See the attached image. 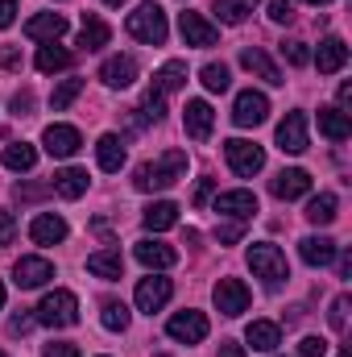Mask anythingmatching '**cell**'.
I'll return each instance as SVG.
<instances>
[{
  "instance_id": "1",
  "label": "cell",
  "mask_w": 352,
  "mask_h": 357,
  "mask_svg": "<svg viewBox=\"0 0 352 357\" xmlns=\"http://www.w3.org/2000/svg\"><path fill=\"white\" fill-rule=\"evenodd\" d=\"M182 175H186V150H166L158 162H141V167H137L133 187H137V191H166V187H175Z\"/></svg>"
},
{
  "instance_id": "2",
  "label": "cell",
  "mask_w": 352,
  "mask_h": 357,
  "mask_svg": "<svg viewBox=\"0 0 352 357\" xmlns=\"http://www.w3.org/2000/svg\"><path fill=\"white\" fill-rule=\"evenodd\" d=\"M129 33L137 38V42H145V46H162L166 42V33H170V25H166V13H162V4H137L133 13H129Z\"/></svg>"
},
{
  "instance_id": "3",
  "label": "cell",
  "mask_w": 352,
  "mask_h": 357,
  "mask_svg": "<svg viewBox=\"0 0 352 357\" xmlns=\"http://www.w3.org/2000/svg\"><path fill=\"white\" fill-rule=\"evenodd\" d=\"M38 320L50 328H71V324H79V299L71 291H50L38 303Z\"/></svg>"
},
{
  "instance_id": "4",
  "label": "cell",
  "mask_w": 352,
  "mask_h": 357,
  "mask_svg": "<svg viewBox=\"0 0 352 357\" xmlns=\"http://www.w3.org/2000/svg\"><path fill=\"white\" fill-rule=\"evenodd\" d=\"M249 266H253V274H257V278H265L269 287H278L282 278H290L286 254H282L278 245H269V241H262V245H253V250H249Z\"/></svg>"
},
{
  "instance_id": "5",
  "label": "cell",
  "mask_w": 352,
  "mask_h": 357,
  "mask_svg": "<svg viewBox=\"0 0 352 357\" xmlns=\"http://www.w3.org/2000/svg\"><path fill=\"white\" fill-rule=\"evenodd\" d=\"M224 158H228V167H232L241 178H253L265 167V150L257 146V142H245V137L224 142Z\"/></svg>"
},
{
  "instance_id": "6",
  "label": "cell",
  "mask_w": 352,
  "mask_h": 357,
  "mask_svg": "<svg viewBox=\"0 0 352 357\" xmlns=\"http://www.w3.org/2000/svg\"><path fill=\"white\" fill-rule=\"evenodd\" d=\"M170 295H175V287H170V278H162V274H150V278H141L137 282V312H145V316H154V312H162L166 303H170Z\"/></svg>"
},
{
  "instance_id": "7",
  "label": "cell",
  "mask_w": 352,
  "mask_h": 357,
  "mask_svg": "<svg viewBox=\"0 0 352 357\" xmlns=\"http://www.w3.org/2000/svg\"><path fill=\"white\" fill-rule=\"evenodd\" d=\"M178 33H182L186 46H199V50L220 42V29H216L203 13H182V17H178Z\"/></svg>"
},
{
  "instance_id": "8",
  "label": "cell",
  "mask_w": 352,
  "mask_h": 357,
  "mask_svg": "<svg viewBox=\"0 0 352 357\" xmlns=\"http://www.w3.org/2000/svg\"><path fill=\"white\" fill-rule=\"evenodd\" d=\"M211 299H216V307H220L224 316H241V312H249V287H245L241 278H220L216 291H211Z\"/></svg>"
},
{
  "instance_id": "9",
  "label": "cell",
  "mask_w": 352,
  "mask_h": 357,
  "mask_svg": "<svg viewBox=\"0 0 352 357\" xmlns=\"http://www.w3.org/2000/svg\"><path fill=\"white\" fill-rule=\"evenodd\" d=\"M265 116H269V100H265L262 91H241L237 96V104H232V121L241 125V129H257Z\"/></svg>"
},
{
  "instance_id": "10",
  "label": "cell",
  "mask_w": 352,
  "mask_h": 357,
  "mask_svg": "<svg viewBox=\"0 0 352 357\" xmlns=\"http://www.w3.org/2000/svg\"><path fill=\"white\" fill-rule=\"evenodd\" d=\"M42 146H46L50 158H75L79 146H83V137H79V129H71V125H50V129L42 133Z\"/></svg>"
},
{
  "instance_id": "11",
  "label": "cell",
  "mask_w": 352,
  "mask_h": 357,
  "mask_svg": "<svg viewBox=\"0 0 352 357\" xmlns=\"http://www.w3.org/2000/svg\"><path fill=\"white\" fill-rule=\"evenodd\" d=\"M166 333L175 337L178 345H199L207 337V316L203 312H178V316H170Z\"/></svg>"
},
{
  "instance_id": "12",
  "label": "cell",
  "mask_w": 352,
  "mask_h": 357,
  "mask_svg": "<svg viewBox=\"0 0 352 357\" xmlns=\"http://www.w3.org/2000/svg\"><path fill=\"white\" fill-rule=\"evenodd\" d=\"M211 121H216V112H211L207 100H186L182 125H186V137H191V142H207V137H211Z\"/></svg>"
},
{
  "instance_id": "13",
  "label": "cell",
  "mask_w": 352,
  "mask_h": 357,
  "mask_svg": "<svg viewBox=\"0 0 352 357\" xmlns=\"http://www.w3.org/2000/svg\"><path fill=\"white\" fill-rule=\"evenodd\" d=\"M311 142H307V116L303 112H286V121L278 125V150L282 154H303Z\"/></svg>"
},
{
  "instance_id": "14",
  "label": "cell",
  "mask_w": 352,
  "mask_h": 357,
  "mask_svg": "<svg viewBox=\"0 0 352 357\" xmlns=\"http://www.w3.org/2000/svg\"><path fill=\"white\" fill-rule=\"evenodd\" d=\"M137 262L145 270H170L178 262V250L175 245H166V241H154V237H145V241H137Z\"/></svg>"
},
{
  "instance_id": "15",
  "label": "cell",
  "mask_w": 352,
  "mask_h": 357,
  "mask_svg": "<svg viewBox=\"0 0 352 357\" xmlns=\"http://www.w3.org/2000/svg\"><path fill=\"white\" fill-rule=\"evenodd\" d=\"M67 33V17L63 13H38L25 21V38L29 42H58Z\"/></svg>"
},
{
  "instance_id": "16",
  "label": "cell",
  "mask_w": 352,
  "mask_h": 357,
  "mask_svg": "<svg viewBox=\"0 0 352 357\" xmlns=\"http://www.w3.org/2000/svg\"><path fill=\"white\" fill-rule=\"evenodd\" d=\"M50 278H54V266H50L46 258H21V262L13 266V282H17V287H25V291L46 287Z\"/></svg>"
},
{
  "instance_id": "17",
  "label": "cell",
  "mask_w": 352,
  "mask_h": 357,
  "mask_svg": "<svg viewBox=\"0 0 352 357\" xmlns=\"http://www.w3.org/2000/svg\"><path fill=\"white\" fill-rule=\"evenodd\" d=\"M216 212L228 220H249L257 212V195L253 191H224V195H216Z\"/></svg>"
},
{
  "instance_id": "18",
  "label": "cell",
  "mask_w": 352,
  "mask_h": 357,
  "mask_svg": "<svg viewBox=\"0 0 352 357\" xmlns=\"http://www.w3.org/2000/svg\"><path fill=\"white\" fill-rule=\"evenodd\" d=\"M29 241H33V245H58V241H67V220L54 216V212L33 216V225H29Z\"/></svg>"
},
{
  "instance_id": "19",
  "label": "cell",
  "mask_w": 352,
  "mask_h": 357,
  "mask_svg": "<svg viewBox=\"0 0 352 357\" xmlns=\"http://www.w3.org/2000/svg\"><path fill=\"white\" fill-rule=\"evenodd\" d=\"M99 79H104L108 88H129V84L137 79V59H133V54H112V59L99 67Z\"/></svg>"
},
{
  "instance_id": "20",
  "label": "cell",
  "mask_w": 352,
  "mask_h": 357,
  "mask_svg": "<svg viewBox=\"0 0 352 357\" xmlns=\"http://www.w3.org/2000/svg\"><path fill=\"white\" fill-rule=\"evenodd\" d=\"M344 63H349L344 38H323V42H319V54H315L319 75H336V71H344Z\"/></svg>"
},
{
  "instance_id": "21",
  "label": "cell",
  "mask_w": 352,
  "mask_h": 357,
  "mask_svg": "<svg viewBox=\"0 0 352 357\" xmlns=\"http://www.w3.org/2000/svg\"><path fill=\"white\" fill-rule=\"evenodd\" d=\"M241 67H245L249 75H257V79H265V84H273V88H278V84H286V79H282V71L273 67V59H269L265 50H257V46L241 50Z\"/></svg>"
},
{
  "instance_id": "22",
  "label": "cell",
  "mask_w": 352,
  "mask_h": 357,
  "mask_svg": "<svg viewBox=\"0 0 352 357\" xmlns=\"http://www.w3.org/2000/svg\"><path fill=\"white\" fill-rule=\"evenodd\" d=\"M269 191H273L278 199H286V204H290V199H303V195L311 191V175L298 171V167H294V171H282V175L269 183Z\"/></svg>"
},
{
  "instance_id": "23",
  "label": "cell",
  "mask_w": 352,
  "mask_h": 357,
  "mask_svg": "<svg viewBox=\"0 0 352 357\" xmlns=\"http://www.w3.org/2000/svg\"><path fill=\"white\" fill-rule=\"evenodd\" d=\"M298 254L307 266H332L336 262V241L332 237H303L298 241Z\"/></svg>"
},
{
  "instance_id": "24",
  "label": "cell",
  "mask_w": 352,
  "mask_h": 357,
  "mask_svg": "<svg viewBox=\"0 0 352 357\" xmlns=\"http://www.w3.org/2000/svg\"><path fill=\"white\" fill-rule=\"evenodd\" d=\"M245 341H249L257 354H273V349L282 345V328H278L273 320H253V324L245 328Z\"/></svg>"
},
{
  "instance_id": "25",
  "label": "cell",
  "mask_w": 352,
  "mask_h": 357,
  "mask_svg": "<svg viewBox=\"0 0 352 357\" xmlns=\"http://www.w3.org/2000/svg\"><path fill=\"white\" fill-rule=\"evenodd\" d=\"M95 158H99V171L116 175V171L125 167V142H120L116 133H104V137L95 142Z\"/></svg>"
},
{
  "instance_id": "26",
  "label": "cell",
  "mask_w": 352,
  "mask_h": 357,
  "mask_svg": "<svg viewBox=\"0 0 352 357\" xmlns=\"http://www.w3.org/2000/svg\"><path fill=\"white\" fill-rule=\"evenodd\" d=\"M88 270L95 278H104V282H116L125 274V258H120V250H99V254L88 258Z\"/></svg>"
},
{
  "instance_id": "27",
  "label": "cell",
  "mask_w": 352,
  "mask_h": 357,
  "mask_svg": "<svg viewBox=\"0 0 352 357\" xmlns=\"http://www.w3.org/2000/svg\"><path fill=\"white\" fill-rule=\"evenodd\" d=\"M145 229L150 233H166V229H175L178 225V204H170V199H158V204H150L145 208Z\"/></svg>"
},
{
  "instance_id": "28",
  "label": "cell",
  "mask_w": 352,
  "mask_h": 357,
  "mask_svg": "<svg viewBox=\"0 0 352 357\" xmlns=\"http://www.w3.org/2000/svg\"><path fill=\"white\" fill-rule=\"evenodd\" d=\"M319 133H323L328 142H349V133H352L349 112H340V108H319Z\"/></svg>"
},
{
  "instance_id": "29",
  "label": "cell",
  "mask_w": 352,
  "mask_h": 357,
  "mask_svg": "<svg viewBox=\"0 0 352 357\" xmlns=\"http://www.w3.org/2000/svg\"><path fill=\"white\" fill-rule=\"evenodd\" d=\"M63 199H79L83 191H88V171H79V167H67V171H58L54 183H50Z\"/></svg>"
},
{
  "instance_id": "30",
  "label": "cell",
  "mask_w": 352,
  "mask_h": 357,
  "mask_svg": "<svg viewBox=\"0 0 352 357\" xmlns=\"http://www.w3.org/2000/svg\"><path fill=\"white\" fill-rule=\"evenodd\" d=\"M108 38H112V29H108L95 13H88V17H83V29H79V46H83V50H104Z\"/></svg>"
},
{
  "instance_id": "31",
  "label": "cell",
  "mask_w": 352,
  "mask_h": 357,
  "mask_svg": "<svg viewBox=\"0 0 352 357\" xmlns=\"http://www.w3.org/2000/svg\"><path fill=\"white\" fill-rule=\"evenodd\" d=\"M67 67H71V50H63V46H54V42L38 50V71H42V75H54V71H67Z\"/></svg>"
},
{
  "instance_id": "32",
  "label": "cell",
  "mask_w": 352,
  "mask_h": 357,
  "mask_svg": "<svg viewBox=\"0 0 352 357\" xmlns=\"http://www.w3.org/2000/svg\"><path fill=\"white\" fill-rule=\"evenodd\" d=\"M33 162H38V150H33L29 142L4 146V167H8V171H33Z\"/></svg>"
},
{
  "instance_id": "33",
  "label": "cell",
  "mask_w": 352,
  "mask_h": 357,
  "mask_svg": "<svg viewBox=\"0 0 352 357\" xmlns=\"http://www.w3.org/2000/svg\"><path fill=\"white\" fill-rule=\"evenodd\" d=\"M257 4H262V0H216V13H220L224 25H241V21H249V13H253Z\"/></svg>"
},
{
  "instance_id": "34",
  "label": "cell",
  "mask_w": 352,
  "mask_h": 357,
  "mask_svg": "<svg viewBox=\"0 0 352 357\" xmlns=\"http://www.w3.org/2000/svg\"><path fill=\"white\" fill-rule=\"evenodd\" d=\"M336 208H340L336 195L323 191V195H315V199L307 204V220H311V225H332V220H336Z\"/></svg>"
},
{
  "instance_id": "35",
  "label": "cell",
  "mask_w": 352,
  "mask_h": 357,
  "mask_svg": "<svg viewBox=\"0 0 352 357\" xmlns=\"http://www.w3.org/2000/svg\"><path fill=\"white\" fill-rule=\"evenodd\" d=\"M154 88H158V91H178V88H186V63H182V59L166 63V67L154 75Z\"/></svg>"
},
{
  "instance_id": "36",
  "label": "cell",
  "mask_w": 352,
  "mask_h": 357,
  "mask_svg": "<svg viewBox=\"0 0 352 357\" xmlns=\"http://www.w3.org/2000/svg\"><path fill=\"white\" fill-rule=\"evenodd\" d=\"M199 79H203V88L207 91H228V84H232V75H228L224 63H207V67L199 71Z\"/></svg>"
},
{
  "instance_id": "37",
  "label": "cell",
  "mask_w": 352,
  "mask_h": 357,
  "mask_svg": "<svg viewBox=\"0 0 352 357\" xmlns=\"http://www.w3.org/2000/svg\"><path fill=\"white\" fill-rule=\"evenodd\" d=\"M83 91V79H63L58 88H54V96H50V108L54 112H63L67 104H75V96Z\"/></svg>"
},
{
  "instance_id": "38",
  "label": "cell",
  "mask_w": 352,
  "mask_h": 357,
  "mask_svg": "<svg viewBox=\"0 0 352 357\" xmlns=\"http://www.w3.org/2000/svg\"><path fill=\"white\" fill-rule=\"evenodd\" d=\"M145 121H162L166 116V91H158V88H150L145 91V100H141V108H137Z\"/></svg>"
},
{
  "instance_id": "39",
  "label": "cell",
  "mask_w": 352,
  "mask_h": 357,
  "mask_svg": "<svg viewBox=\"0 0 352 357\" xmlns=\"http://www.w3.org/2000/svg\"><path fill=\"white\" fill-rule=\"evenodd\" d=\"M99 320H104L108 333H125V328H129V307H125V303H104V316H99Z\"/></svg>"
},
{
  "instance_id": "40",
  "label": "cell",
  "mask_w": 352,
  "mask_h": 357,
  "mask_svg": "<svg viewBox=\"0 0 352 357\" xmlns=\"http://www.w3.org/2000/svg\"><path fill=\"white\" fill-rule=\"evenodd\" d=\"M282 54H286V63H290V67H307V63H311L307 42H282Z\"/></svg>"
},
{
  "instance_id": "41",
  "label": "cell",
  "mask_w": 352,
  "mask_h": 357,
  "mask_svg": "<svg viewBox=\"0 0 352 357\" xmlns=\"http://www.w3.org/2000/svg\"><path fill=\"white\" fill-rule=\"evenodd\" d=\"M216 237H220V245H237V241L245 237V220H228V225H220Z\"/></svg>"
},
{
  "instance_id": "42",
  "label": "cell",
  "mask_w": 352,
  "mask_h": 357,
  "mask_svg": "<svg viewBox=\"0 0 352 357\" xmlns=\"http://www.w3.org/2000/svg\"><path fill=\"white\" fill-rule=\"evenodd\" d=\"M328 320H332V328H336V333H344V328H349V295H340V299L332 303Z\"/></svg>"
},
{
  "instance_id": "43",
  "label": "cell",
  "mask_w": 352,
  "mask_h": 357,
  "mask_svg": "<svg viewBox=\"0 0 352 357\" xmlns=\"http://www.w3.org/2000/svg\"><path fill=\"white\" fill-rule=\"evenodd\" d=\"M269 21L290 25V21H294V4H290V0H269Z\"/></svg>"
},
{
  "instance_id": "44",
  "label": "cell",
  "mask_w": 352,
  "mask_h": 357,
  "mask_svg": "<svg viewBox=\"0 0 352 357\" xmlns=\"http://www.w3.org/2000/svg\"><path fill=\"white\" fill-rule=\"evenodd\" d=\"M298 357H328V341H323V337H303Z\"/></svg>"
},
{
  "instance_id": "45",
  "label": "cell",
  "mask_w": 352,
  "mask_h": 357,
  "mask_svg": "<svg viewBox=\"0 0 352 357\" xmlns=\"http://www.w3.org/2000/svg\"><path fill=\"white\" fill-rule=\"evenodd\" d=\"M42 357H79V345H71V341H50Z\"/></svg>"
},
{
  "instance_id": "46",
  "label": "cell",
  "mask_w": 352,
  "mask_h": 357,
  "mask_svg": "<svg viewBox=\"0 0 352 357\" xmlns=\"http://www.w3.org/2000/svg\"><path fill=\"white\" fill-rule=\"evenodd\" d=\"M13 237H17V216L0 212V245H13Z\"/></svg>"
},
{
  "instance_id": "47",
  "label": "cell",
  "mask_w": 352,
  "mask_h": 357,
  "mask_svg": "<svg viewBox=\"0 0 352 357\" xmlns=\"http://www.w3.org/2000/svg\"><path fill=\"white\" fill-rule=\"evenodd\" d=\"M13 112H17V116H29V112H33V91H17V96H13Z\"/></svg>"
},
{
  "instance_id": "48",
  "label": "cell",
  "mask_w": 352,
  "mask_h": 357,
  "mask_svg": "<svg viewBox=\"0 0 352 357\" xmlns=\"http://www.w3.org/2000/svg\"><path fill=\"white\" fill-rule=\"evenodd\" d=\"M54 187H42V183H25V187H17V199H42V195H50Z\"/></svg>"
},
{
  "instance_id": "49",
  "label": "cell",
  "mask_w": 352,
  "mask_h": 357,
  "mask_svg": "<svg viewBox=\"0 0 352 357\" xmlns=\"http://www.w3.org/2000/svg\"><path fill=\"white\" fill-rule=\"evenodd\" d=\"M211 195H216V178H199V187H195V208H203Z\"/></svg>"
},
{
  "instance_id": "50",
  "label": "cell",
  "mask_w": 352,
  "mask_h": 357,
  "mask_svg": "<svg viewBox=\"0 0 352 357\" xmlns=\"http://www.w3.org/2000/svg\"><path fill=\"white\" fill-rule=\"evenodd\" d=\"M0 67H4V71H21V50H17V46H4V50H0Z\"/></svg>"
},
{
  "instance_id": "51",
  "label": "cell",
  "mask_w": 352,
  "mask_h": 357,
  "mask_svg": "<svg viewBox=\"0 0 352 357\" xmlns=\"http://www.w3.org/2000/svg\"><path fill=\"white\" fill-rule=\"evenodd\" d=\"M17 17V0H0V29H8Z\"/></svg>"
},
{
  "instance_id": "52",
  "label": "cell",
  "mask_w": 352,
  "mask_h": 357,
  "mask_svg": "<svg viewBox=\"0 0 352 357\" xmlns=\"http://www.w3.org/2000/svg\"><path fill=\"white\" fill-rule=\"evenodd\" d=\"M220 357H245V349H241L237 341H224V345H220Z\"/></svg>"
},
{
  "instance_id": "53",
  "label": "cell",
  "mask_w": 352,
  "mask_h": 357,
  "mask_svg": "<svg viewBox=\"0 0 352 357\" xmlns=\"http://www.w3.org/2000/svg\"><path fill=\"white\" fill-rule=\"evenodd\" d=\"M352 108V84H340V112Z\"/></svg>"
},
{
  "instance_id": "54",
  "label": "cell",
  "mask_w": 352,
  "mask_h": 357,
  "mask_svg": "<svg viewBox=\"0 0 352 357\" xmlns=\"http://www.w3.org/2000/svg\"><path fill=\"white\" fill-rule=\"evenodd\" d=\"M29 324H33V320H29V316H17V320H13V324H8V328H13V333H29Z\"/></svg>"
},
{
  "instance_id": "55",
  "label": "cell",
  "mask_w": 352,
  "mask_h": 357,
  "mask_svg": "<svg viewBox=\"0 0 352 357\" xmlns=\"http://www.w3.org/2000/svg\"><path fill=\"white\" fill-rule=\"evenodd\" d=\"M104 4H112V8H120V4H125V0H104Z\"/></svg>"
},
{
  "instance_id": "56",
  "label": "cell",
  "mask_w": 352,
  "mask_h": 357,
  "mask_svg": "<svg viewBox=\"0 0 352 357\" xmlns=\"http://www.w3.org/2000/svg\"><path fill=\"white\" fill-rule=\"evenodd\" d=\"M0 307H4V282H0Z\"/></svg>"
},
{
  "instance_id": "57",
  "label": "cell",
  "mask_w": 352,
  "mask_h": 357,
  "mask_svg": "<svg viewBox=\"0 0 352 357\" xmlns=\"http://www.w3.org/2000/svg\"><path fill=\"white\" fill-rule=\"evenodd\" d=\"M307 4H332V0H307Z\"/></svg>"
},
{
  "instance_id": "58",
  "label": "cell",
  "mask_w": 352,
  "mask_h": 357,
  "mask_svg": "<svg viewBox=\"0 0 352 357\" xmlns=\"http://www.w3.org/2000/svg\"><path fill=\"white\" fill-rule=\"evenodd\" d=\"M0 357H8V354H4V349H0Z\"/></svg>"
},
{
  "instance_id": "59",
  "label": "cell",
  "mask_w": 352,
  "mask_h": 357,
  "mask_svg": "<svg viewBox=\"0 0 352 357\" xmlns=\"http://www.w3.org/2000/svg\"><path fill=\"white\" fill-rule=\"evenodd\" d=\"M158 357H162V354H158Z\"/></svg>"
}]
</instances>
